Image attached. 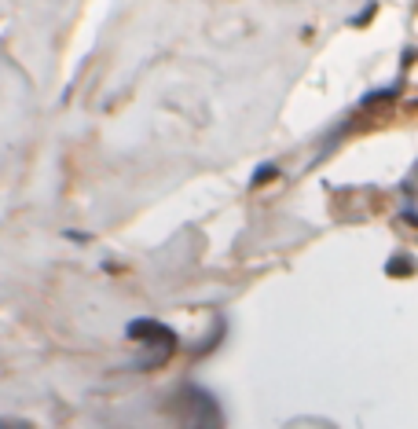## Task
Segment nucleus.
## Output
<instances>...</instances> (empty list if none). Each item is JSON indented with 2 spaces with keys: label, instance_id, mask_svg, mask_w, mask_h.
Masks as SVG:
<instances>
[{
  "label": "nucleus",
  "instance_id": "nucleus-4",
  "mask_svg": "<svg viewBox=\"0 0 418 429\" xmlns=\"http://www.w3.org/2000/svg\"><path fill=\"white\" fill-rule=\"evenodd\" d=\"M374 11H378V4H367V8H363V11H359V15H356V18H352V26H367V23H371V15H374Z\"/></svg>",
  "mask_w": 418,
  "mask_h": 429
},
{
  "label": "nucleus",
  "instance_id": "nucleus-3",
  "mask_svg": "<svg viewBox=\"0 0 418 429\" xmlns=\"http://www.w3.org/2000/svg\"><path fill=\"white\" fill-rule=\"evenodd\" d=\"M276 176H279V169H276V165H264V169H257V173H253V188H261V183L276 180Z\"/></svg>",
  "mask_w": 418,
  "mask_h": 429
},
{
  "label": "nucleus",
  "instance_id": "nucleus-5",
  "mask_svg": "<svg viewBox=\"0 0 418 429\" xmlns=\"http://www.w3.org/2000/svg\"><path fill=\"white\" fill-rule=\"evenodd\" d=\"M0 425L8 429V425H30V422H26V418H0Z\"/></svg>",
  "mask_w": 418,
  "mask_h": 429
},
{
  "label": "nucleus",
  "instance_id": "nucleus-1",
  "mask_svg": "<svg viewBox=\"0 0 418 429\" xmlns=\"http://www.w3.org/2000/svg\"><path fill=\"white\" fill-rule=\"evenodd\" d=\"M125 334H129L133 342H140V345H154L161 356H169V352L176 349V330H169L166 323H158V320H133L129 327H125Z\"/></svg>",
  "mask_w": 418,
  "mask_h": 429
},
{
  "label": "nucleus",
  "instance_id": "nucleus-2",
  "mask_svg": "<svg viewBox=\"0 0 418 429\" xmlns=\"http://www.w3.org/2000/svg\"><path fill=\"white\" fill-rule=\"evenodd\" d=\"M414 268H418V265H414L411 257H404V253H400V257H393L389 265H386V272H389V275H411Z\"/></svg>",
  "mask_w": 418,
  "mask_h": 429
}]
</instances>
